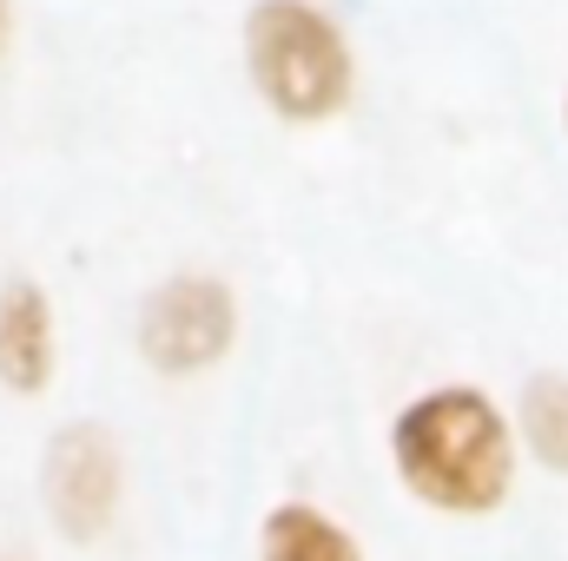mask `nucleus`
Here are the masks:
<instances>
[{
	"instance_id": "obj_1",
	"label": "nucleus",
	"mask_w": 568,
	"mask_h": 561,
	"mask_svg": "<svg viewBox=\"0 0 568 561\" xmlns=\"http://www.w3.org/2000/svg\"><path fill=\"white\" fill-rule=\"evenodd\" d=\"M390 469L429 516L489 522L516 496V422L483 384H429L390 417Z\"/></svg>"
},
{
	"instance_id": "obj_2",
	"label": "nucleus",
	"mask_w": 568,
	"mask_h": 561,
	"mask_svg": "<svg viewBox=\"0 0 568 561\" xmlns=\"http://www.w3.org/2000/svg\"><path fill=\"white\" fill-rule=\"evenodd\" d=\"M245 73L284 126H331L357 93L351 40L311 0H258L245 13Z\"/></svg>"
},
{
	"instance_id": "obj_3",
	"label": "nucleus",
	"mask_w": 568,
	"mask_h": 561,
	"mask_svg": "<svg viewBox=\"0 0 568 561\" xmlns=\"http://www.w3.org/2000/svg\"><path fill=\"white\" fill-rule=\"evenodd\" d=\"M133 344L140 364L159 377H205L232 357L239 344V290L212 272H179L159 278L140 297L133 317Z\"/></svg>"
},
{
	"instance_id": "obj_4",
	"label": "nucleus",
	"mask_w": 568,
	"mask_h": 561,
	"mask_svg": "<svg viewBox=\"0 0 568 561\" xmlns=\"http://www.w3.org/2000/svg\"><path fill=\"white\" fill-rule=\"evenodd\" d=\"M40 502H47V522L67 542H80V549L100 542L120 522V502H126L120 436L106 422H67V429H53L47 462H40Z\"/></svg>"
},
{
	"instance_id": "obj_5",
	"label": "nucleus",
	"mask_w": 568,
	"mask_h": 561,
	"mask_svg": "<svg viewBox=\"0 0 568 561\" xmlns=\"http://www.w3.org/2000/svg\"><path fill=\"white\" fill-rule=\"evenodd\" d=\"M60 377V324L53 297L33 278L0 284V390L7 397H40Z\"/></svg>"
},
{
	"instance_id": "obj_6",
	"label": "nucleus",
	"mask_w": 568,
	"mask_h": 561,
	"mask_svg": "<svg viewBox=\"0 0 568 561\" xmlns=\"http://www.w3.org/2000/svg\"><path fill=\"white\" fill-rule=\"evenodd\" d=\"M258 561H371L351 522L317 502H272L258 522Z\"/></svg>"
},
{
	"instance_id": "obj_7",
	"label": "nucleus",
	"mask_w": 568,
	"mask_h": 561,
	"mask_svg": "<svg viewBox=\"0 0 568 561\" xmlns=\"http://www.w3.org/2000/svg\"><path fill=\"white\" fill-rule=\"evenodd\" d=\"M516 449L536 462V469H549V476H568V377L562 370H542V377H529L523 384V397H516Z\"/></svg>"
},
{
	"instance_id": "obj_8",
	"label": "nucleus",
	"mask_w": 568,
	"mask_h": 561,
	"mask_svg": "<svg viewBox=\"0 0 568 561\" xmlns=\"http://www.w3.org/2000/svg\"><path fill=\"white\" fill-rule=\"evenodd\" d=\"M7 47H13V0H0V60H7Z\"/></svg>"
},
{
	"instance_id": "obj_9",
	"label": "nucleus",
	"mask_w": 568,
	"mask_h": 561,
	"mask_svg": "<svg viewBox=\"0 0 568 561\" xmlns=\"http://www.w3.org/2000/svg\"><path fill=\"white\" fill-rule=\"evenodd\" d=\"M562 126H568V100H562Z\"/></svg>"
}]
</instances>
